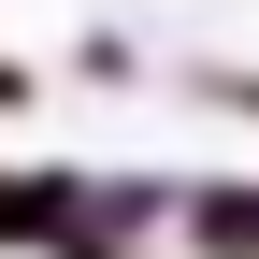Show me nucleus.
I'll return each instance as SVG.
<instances>
[{
  "label": "nucleus",
  "mask_w": 259,
  "mask_h": 259,
  "mask_svg": "<svg viewBox=\"0 0 259 259\" xmlns=\"http://www.w3.org/2000/svg\"><path fill=\"white\" fill-rule=\"evenodd\" d=\"M0 101H15V72H0Z\"/></svg>",
  "instance_id": "1"
}]
</instances>
